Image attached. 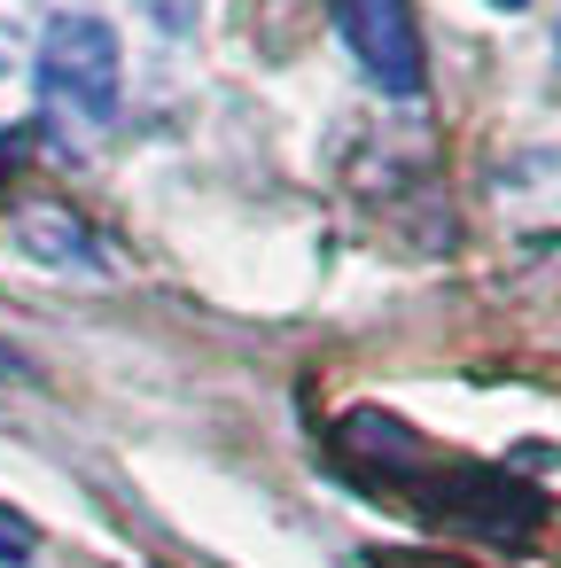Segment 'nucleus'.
Here are the masks:
<instances>
[{
    "instance_id": "nucleus-5",
    "label": "nucleus",
    "mask_w": 561,
    "mask_h": 568,
    "mask_svg": "<svg viewBox=\"0 0 561 568\" xmlns=\"http://www.w3.org/2000/svg\"><path fill=\"white\" fill-rule=\"evenodd\" d=\"M491 9H522V0H491Z\"/></svg>"
},
{
    "instance_id": "nucleus-2",
    "label": "nucleus",
    "mask_w": 561,
    "mask_h": 568,
    "mask_svg": "<svg viewBox=\"0 0 561 568\" xmlns=\"http://www.w3.org/2000/svg\"><path fill=\"white\" fill-rule=\"evenodd\" d=\"M335 17H343V40L359 55V71L413 102L429 87V55H421V24H413V0H335Z\"/></svg>"
},
{
    "instance_id": "nucleus-3",
    "label": "nucleus",
    "mask_w": 561,
    "mask_h": 568,
    "mask_svg": "<svg viewBox=\"0 0 561 568\" xmlns=\"http://www.w3.org/2000/svg\"><path fill=\"white\" fill-rule=\"evenodd\" d=\"M133 9H141L157 32H196V17L211 9V0H133Z\"/></svg>"
},
{
    "instance_id": "nucleus-1",
    "label": "nucleus",
    "mask_w": 561,
    "mask_h": 568,
    "mask_svg": "<svg viewBox=\"0 0 561 568\" xmlns=\"http://www.w3.org/2000/svg\"><path fill=\"white\" fill-rule=\"evenodd\" d=\"M118 87H126L118 32L87 9L56 17L48 40H40V118H48V133H63V141L102 133L118 118Z\"/></svg>"
},
{
    "instance_id": "nucleus-6",
    "label": "nucleus",
    "mask_w": 561,
    "mask_h": 568,
    "mask_svg": "<svg viewBox=\"0 0 561 568\" xmlns=\"http://www.w3.org/2000/svg\"><path fill=\"white\" fill-rule=\"evenodd\" d=\"M553 48H561V32H553Z\"/></svg>"
},
{
    "instance_id": "nucleus-4",
    "label": "nucleus",
    "mask_w": 561,
    "mask_h": 568,
    "mask_svg": "<svg viewBox=\"0 0 561 568\" xmlns=\"http://www.w3.org/2000/svg\"><path fill=\"white\" fill-rule=\"evenodd\" d=\"M0 374H24V358H17L9 343H0Z\"/></svg>"
}]
</instances>
